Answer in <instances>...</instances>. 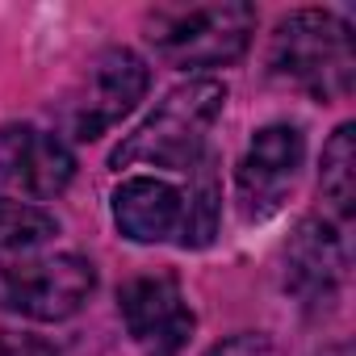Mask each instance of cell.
Listing matches in <instances>:
<instances>
[{"label":"cell","mask_w":356,"mask_h":356,"mask_svg":"<svg viewBox=\"0 0 356 356\" xmlns=\"http://www.w3.org/2000/svg\"><path fill=\"white\" fill-rule=\"evenodd\" d=\"M314 356H352V343H343V339H339V343H327V348H318Z\"/></svg>","instance_id":"obj_16"},{"label":"cell","mask_w":356,"mask_h":356,"mask_svg":"<svg viewBox=\"0 0 356 356\" xmlns=\"http://www.w3.org/2000/svg\"><path fill=\"white\" fill-rule=\"evenodd\" d=\"M113 222L130 243L181 239L185 227V189L159 176H130L113 189Z\"/></svg>","instance_id":"obj_10"},{"label":"cell","mask_w":356,"mask_h":356,"mask_svg":"<svg viewBox=\"0 0 356 356\" xmlns=\"http://www.w3.org/2000/svg\"><path fill=\"white\" fill-rule=\"evenodd\" d=\"M118 310L126 331L147 348V356H176L193 331V310L185 306L181 281L172 273H147L122 285Z\"/></svg>","instance_id":"obj_8"},{"label":"cell","mask_w":356,"mask_h":356,"mask_svg":"<svg viewBox=\"0 0 356 356\" xmlns=\"http://www.w3.org/2000/svg\"><path fill=\"white\" fill-rule=\"evenodd\" d=\"M318 185H323V197L331 202V210L339 218H352L356 214V126L352 122H343L327 138Z\"/></svg>","instance_id":"obj_11"},{"label":"cell","mask_w":356,"mask_h":356,"mask_svg":"<svg viewBox=\"0 0 356 356\" xmlns=\"http://www.w3.org/2000/svg\"><path fill=\"white\" fill-rule=\"evenodd\" d=\"M227 105L222 80H189L172 88L113 151V168H163V172H193L206 159V134Z\"/></svg>","instance_id":"obj_1"},{"label":"cell","mask_w":356,"mask_h":356,"mask_svg":"<svg viewBox=\"0 0 356 356\" xmlns=\"http://www.w3.org/2000/svg\"><path fill=\"white\" fill-rule=\"evenodd\" d=\"M92 289H97V268L76 252L34 256L0 268V306L34 323L72 318Z\"/></svg>","instance_id":"obj_5"},{"label":"cell","mask_w":356,"mask_h":356,"mask_svg":"<svg viewBox=\"0 0 356 356\" xmlns=\"http://www.w3.org/2000/svg\"><path fill=\"white\" fill-rule=\"evenodd\" d=\"M76 176L72 147L30 122H13L0 130V181L30 197H59Z\"/></svg>","instance_id":"obj_9"},{"label":"cell","mask_w":356,"mask_h":356,"mask_svg":"<svg viewBox=\"0 0 356 356\" xmlns=\"http://www.w3.org/2000/svg\"><path fill=\"white\" fill-rule=\"evenodd\" d=\"M343 273L348 256L339 231L323 218H302L281 252V289L302 310H327L339 298Z\"/></svg>","instance_id":"obj_7"},{"label":"cell","mask_w":356,"mask_h":356,"mask_svg":"<svg viewBox=\"0 0 356 356\" xmlns=\"http://www.w3.org/2000/svg\"><path fill=\"white\" fill-rule=\"evenodd\" d=\"M147 88H151V72L134 51L126 47L101 51L63 101V130L76 143H92L109 134L126 113H134Z\"/></svg>","instance_id":"obj_4"},{"label":"cell","mask_w":356,"mask_h":356,"mask_svg":"<svg viewBox=\"0 0 356 356\" xmlns=\"http://www.w3.org/2000/svg\"><path fill=\"white\" fill-rule=\"evenodd\" d=\"M302 159H306V138L298 126L273 122L256 130V138L248 143L235 168V202L248 222H264L285 206L289 189L298 185Z\"/></svg>","instance_id":"obj_6"},{"label":"cell","mask_w":356,"mask_h":356,"mask_svg":"<svg viewBox=\"0 0 356 356\" xmlns=\"http://www.w3.org/2000/svg\"><path fill=\"white\" fill-rule=\"evenodd\" d=\"M206 356H285L281 343L264 331H239V335H227L218 339Z\"/></svg>","instance_id":"obj_14"},{"label":"cell","mask_w":356,"mask_h":356,"mask_svg":"<svg viewBox=\"0 0 356 356\" xmlns=\"http://www.w3.org/2000/svg\"><path fill=\"white\" fill-rule=\"evenodd\" d=\"M0 356H59L47 339L38 335H13V331H0Z\"/></svg>","instance_id":"obj_15"},{"label":"cell","mask_w":356,"mask_h":356,"mask_svg":"<svg viewBox=\"0 0 356 356\" xmlns=\"http://www.w3.org/2000/svg\"><path fill=\"white\" fill-rule=\"evenodd\" d=\"M59 235V218L34 202H17L0 193V252L13 248H38Z\"/></svg>","instance_id":"obj_13"},{"label":"cell","mask_w":356,"mask_h":356,"mask_svg":"<svg viewBox=\"0 0 356 356\" xmlns=\"http://www.w3.org/2000/svg\"><path fill=\"white\" fill-rule=\"evenodd\" d=\"M268 76L314 101H339L356 84V47L348 22L327 9L281 17L268 42Z\"/></svg>","instance_id":"obj_2"},{"label":"cell","mask_w":356,"mask_h":356,"mask_svg":"<svg viewBox=\"0 0 356 356\" xmlns=\"http://www.w3.org/2000/svg\"><path fill=\"white\" fill-rule=\"evenodd\" d=\"M189 176V189H185V227H181V248H206L218 231V206H222V193H218V176H214V163L210 155L185 172Z\"/></svg>","instance_id":"obj_12"},{"label":"cell","mask_w":356,"mask_h":356,"mask_svg":"<svg viewBox=\"0 0 356 356\" xmlns=\"http://www.w3.org/2000/svg\"><path fill=\"white\" fill-rule=\"evenodd\" d=\"M256 34V9L248 0L218 5H163L147 17V42L168 67H227L243 59Z\"/></svg>","instance_id":"obj_3"}]
</instances>
